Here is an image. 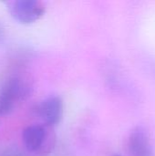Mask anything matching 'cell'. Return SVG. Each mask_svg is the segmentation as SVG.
<instances>
[{"label":"cell","mask_w":155,"mask_h":156,"mask_svg":"<svg viewBox=\"0 0 155 156\" xmlns=\"http://www.w3.org/2000/svg\"><path fill=\"white\" fill-rule=\"evenodd\" d=\"M7 9L11 16L23 25H29L39 20L46 12V6L40 0L9 1Z\"/></svg>","instance_id":"3"},{"label":"cell","mask_w":155,"mask_h":156,"mask_svg":"<svg viewBox=\"0 0 155 156\" xmlns=\"http://www.w3.org/2000/svg\"><path fill=\"white\" fill-rule=\"evenodd\" d=\"M22 141L32 156H47L53 150L56 136L52 127L45 124H31L22 132Z\"/></svg>","instance_id":"2"},{"label":"cell","mask_w":155,"mask_h":156,"mask_svg":"<svg viewBox=\"0 0 155 156\" xmlns=\"http://www.w3.org/2000/svg\"><path fill=\"white\" fill-rule=\"evenodd\" d=\"M2 27H1V26H0V37H1V36H2Z\"/></svg>","instance_id":"7"},{"label":"cell","mask_w":155,"mask_h":156,"mask_svg":"<svg viewBox=\"0 0 155 156\" xmlns=\"http://www.w3.org/2000/svg\"><path fill=\"white\" fill-rule=\"evenodd\" d=\"M34 111L36 114L44 122L43 124L53 128L60 122L63 117V100L59 96H49L41 101L35 107Z\"/></svg>","instance_id":"4"},{"label":"cell","mask_w":155,"mask_h":156,"mask_svg":"<svg viewBox=\"0 0 155 156\" xmlns=\"http://www.w3.org/2000/svg\"><path fill=\"white\" fill-rule=\"evenodd\" d=\"M128 149L133 156H153L146 130L142 126L135 127L128 139Z\"/></svg>","instance_id":"5"},{"label":"cell","mask_w":155,"mask_h":156,"mask_svg":"<svg viewBox=\"0 0 155 156\" xmlns=\"http://www.w3.org/2000/svg\"><path fill=\"white\" fill-rule=\"evenodd\" d=\"M112 156H122V155H120V154H114V155H112Z\"/></svg>","instance_id":"8"},{"label":"cell","mask_w":155,"mask_h":156,"mask_svg":"<svg viewBox=\"0 0 155 156\" xmlns=\"http://www.w3.org/2000/svg\"><path fill=\"white\" fill-rule=\"evenodd\" d=\"M0 156H25L24 154H22L21 152H19L16 149H13V148H9L6 149L5 151H4Z\"/></svg>","instance_id":"6"},{"label":"cell","mask_w":155,"mask_h":156,"mask_svg":"<svg viewBox=\"0 0 155 156\" xmlns=\"http://www.w3.org/2000/svg\"><path fill=\"white\" fill-rule=\"evenodd\" d=\"M30 80L22 75L10 77L0 92V117L10 114L16 103L26 101L32 93Z\"/></svg>","instance_id":"1"}]
</instances>
